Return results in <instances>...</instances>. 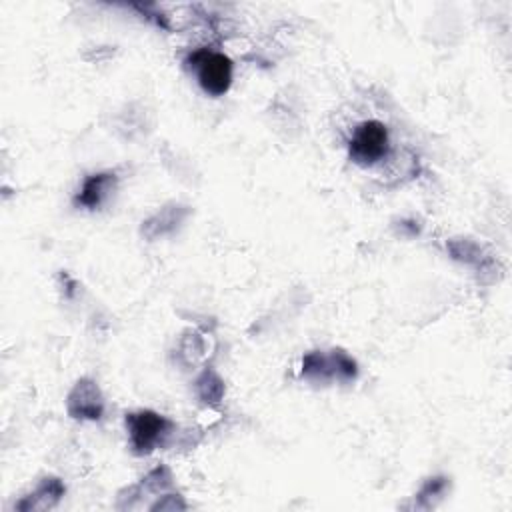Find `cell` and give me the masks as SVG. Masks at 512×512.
Listing matches in <instances>:
<instances>
[{
  "label": "cell",
  "mask_w": 512,
  "mask_h": 512,
  "mask_svg": "<svg viewBox=\"0 0 512 512\" xmlns=\"http://www.w3.org/2000/svg\"><path fill=\"white\" fill-rule=\"evenodd\" d=\"M202 90L210 96H222L232 84V62L228 56L210 50H198L190 56Z\"/></svg>",
  "instance_id": "cell-1"
},
{
  "label": "cell",
  "mask_w": 512,
  "mask_h": 512,
  "mask_svg": "<svg viewBox=\"0 0 512 512\" xmlns=\"http://www.w3.org/2000/svg\"><path fill=\"white\" fill-rule=\"evenodd\" d=\"M114 182H116V176L112 172L88 176L76 196V204L84 208H98L106 198V194L114 188Z\"/></svg>",
  "instance_id": "cell-6"
},
{
  "label": "cell",
  "mask_w": 512,
  "mask_h": 512,
  "mask_svg": "<svg viewBox=\"0 0 512 512\" xmlns=\"http://www.w3.org/2000/svg\"><path fill=\"white\" fill-rule=\"evenodd\" d=\"M302 374L310 380H328V378L350 380L356 376V362L340 350H334L330 356L312 352L302 362Z\"/></svg>",
  "instance_id": "cell-4"
},
{
  "label": "cell",
  "mask_w": 512,
  "mask_h": 512,
  "mask_svg": "<svg viewBox=\"0 0 512 512\" xmlns=\"http://www.w3.org/2000/svg\"><path fill=\"white\" fill-rule=\"evenodd\" d=\"M68 408L74 418L98 420L104 408L98 386L90 380H80L68 398Z\"/></svg>",
  "instance_id": "cell-5"
},
{
  "label": "cell",
  "mask_w": 512,
  "mask_h": 512,
  "mask_svg": "<svg viewBox=\"0 0 512 512\" xmlns=\"http://www.w3.org/2000/svg\"><path fill=\"white\" fill-rule=\"evenodd\" d=\"M198 388H200V396L208 402V400H218L220 394H222V384L218 382L216 386H208V376L204 374L200 380H198Z\"/></svg>",
  "instance_id": "cell-7"
},
{
  "label": "cell",
  "mask_w": 512,
  "mask_h": 512,
  "mask_svg": "<svg viewBox=\"0 0 512 512\" xmlns=\"http://www.w3.org/2000/svg\"><path fill=\"white\" fill-rule=\"evenodd\" d=\"M388 148H390V144H388V130L378 120L362 122L354 130L350 146H348L350 158L356 164H362V166H370V164H376L382 158H386Z\"/></svg>",
  "instance_id": "cell-2"
},
{
  "label": "cell",
  "mask_w": 512,
  "mask_h": 512,
  "mask_svg": "<svg viewBox=\"0 0 512 512\" xmlns=\"http://www.w3.org/2000/svg\"><path fill=\"white\" fill-rule=\"evenodd\" d=\"M126 424H128L132 448L138 454H148L150 450H154V446L170 428V422L164 416L150 410L128 414Z\"/></svg>",
  "instance_id": "cell-3"
}]
</instances>
